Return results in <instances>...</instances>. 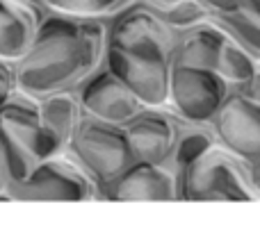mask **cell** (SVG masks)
Masks as SVG:
<instances>
[{
  "label": "cell",
  "mask_w": 260,
  "mask_h": 232,
  "mask_svg": "<svg viewBox=\"0 0 260 232\" xmlns=\"http://www.w3.org/2000/svg\"><path fill=\"white\" fill-rule=\"evenodd\" d=\"M105 46V16L48 12L27 53L14 62L16 89L32 98L76 89L103 64Z\"/></svg>",
  "instance_id": "obj_1"
},
{
  "label": "cell",
  "mask_w": 260,
  "mask_h": 232,
  "mask_svg": "<svg viewBox=\"0 0 260 232\" xmlns=\"http://www.w3.org/2000/svg\"><path fill=\"white\" fill-rule=\"evenodd\" d=\"M59 152L64 148L41 123L37 98L16 89L0 105V164L7 182L25 178L39 162Z\"/></svg>",
  "instance_id": "obj_2"
},
{
  "label": "cell",
  "mask_w": 260,
  "mask_h": 232,
  "mask_svg": "<svg viewBox=\"0 0 260 232\" xmlns=\"http://www.w3.org/2000/svg\"><path fill=\"white\" fill-rule=\"evenodd\" d=\"M178 201L247 203L260 198L249 178L247 162L217 143L178 173Z\"/></svg>",
  "instance_id": "obj_3"
},
{
  "label": "cell",
  "mask_w": 260,
  "mask_h": 232,
  "mask_svg": "<svg viewBox=\"0 0 260 232\" xmlns=\"http://www.w3.org/2000/svg\"><path fill=\"white\" fill-rule=\"evenodd\" d=\"M64 152L85 171L87 178L96 184V191L135 162L123 125L108 123L89 114L82 116Z\"/></svg>",
  "instance_id": "obj_4"
},
{
  "label": "cell",
  "mask_w": 260,
  "mask_h": 232,
  "mask_svg": "<svg viewBox=\"0 0 260 232\" xmlns=\"http://www.w3.org/2000/svg\"><path fill=\"white\" fill-rule=\"evenodd\" d=\"M5 194L18 203H87L96 201V184L67 152H59L39 162L25 178L7 182Z\"/></svg>",
  "instance_id": "obj_5"
},
{
  "label": "cell",
  "mask_w": 260,
  "mask_h": 232,
  "mask_svg": "<svg viewBox=\"0 0 260 232\" xmlns=\"http://www.w3.org/2000/svg\"><path fill=\"white\" fill-rule=\"evenodd\" d=\"M108 44L130 53L171 59L178 32L167 23L160 7L148 0H130L117 12L105 16Z\"/></svg>",
  "instance_id": "obj_6"
},
{
  "label": "cell",
  "mask_w": 260,
  "mask_h": 232,
  "mask_svg": "<svg viewBox=\"0 0 260 232\" xmlns=\"http://www.w3.org/2000/svg\"><path fill=\"white\" fill-rule=\"evenodd\" d=\"M226 94H229V85L215 68L171 64L167 105L183 119L210 123L224 103Z\"/></svg>",
  "instance_id": "obj_7"
},
{
  "label": "cell",
  "mask_w": 260,
  "mask_h": 232,
  "mask_svg": "<svg viewBox=\"0 0 260 232\" xmlns=\"http://www.w3.org/2000/svg\"><path fill=\"white\" fill-rule=\"evenodd\" d=\"M210 125L221 148L247 164L260 160V96L229 89Z\"/></svg>",
  "instance_id": "obj_8"
},
{
  "label": "cell",
  "mask_w": 260,
  "mask_h": 232,
  "mask_svg": "<svg viewBox=\"0 0 260 232\" xmlns=\"http://www.w3.org/2000/svg\"><path fill=\"white\" fill-rule=\"evenodd\" d=\"M103 64L144 105H167L171 59L130 53V50H123L119 46L108 44Z\"/></svg>",
  "instance_id": "obj_9"
},
{
  "label": "cell",
  "mask_w": 260,
  "mask_h": 232,
  "mask_svg": "<svg viewBox=\"0 0 260 232\" xmlns=\"http://www.w3.org/2000/svg\"><path fill=\"white\" fill-rule=\"evenodd\" d=\"M96 201L110 203H167L178 201V175L165 164L135 160L123 173L96 191Z\"/></svg>",
  "instance_id": "obj_10"
},
{
  "label": "cell",
  "mask_w": 260,
  "mask_h": 232,
  "mask_svg": "<svg viewBox=\"0 0 260 232\" xmlns=\"http://www.w3.org/2000/svg\"><path fill=\"white\" fill-rule=\"evenodd\" d=\"M76 96L85 114L117 125H126L144 105L105 64L76 87Z\"/></svg>",
  "instance_id": "obj_11"
},
{
  "label": "cell",
  "mask_w": 260,
  "mask_h": 232,
  "mask_svg": "<svg viewBox=\"0 0 260 232\" xmlns=\"http://www.w3.org/2000/svg\"><path fill=\"white\" fill-rule=\"evenodd\" d=\"M180 116L169 105H142L137 114L123 125L135 160L165 164L178 132Z\"/></svg>",
  "instance_id": "obj_12"
},
{
  "label": "cell",
  "mask_w": 260,
  "mask_h": 232,
  "mask_svg": "<svg viewBox=\"0 0 260 232\" xmlns=\"http://www.w3.org/2000/svg\"><path fill=\"white\" fill-rule=\"evenodd\" d=\"M44 16L46 14L41 9L27 5L25 0H0V59L3 62L14 64L27 53Z\"/></svg>",
  "instance_id": "obj_13"
},
{
  "label": "cell",
  "mask_w": 260,
  "mask_h": 232,
  "mask_svg": "<svg viewBox=\"0 0 260 232\" xmlns=\"http://www.w3.org/2000/svg\"><path fill=\"white\" fill-rule=\"evenodd\" d=\"M226 39H229L226 32L212 18L206 23H199L194 27H187V30H180L176 34L171 64L217 68V62H219V55H221Z\"/></svg>",
  "instance_id": "obj_14"
},
{
  "label": "cell",
  "mask_w": 260,
  "mask_h": 232,
  "mask_svg": "<svg viewBox=\"0 0 260 232\" xmlns=\"http://www.w3.org/2000/svg\"><path fill=\"white\" fill-rule=\"evenodd\" d=\"M37 103H39V114H41L44 128L67 150L73 132H76V128L80 125L82 116H85V109H82L80 100H78L76 89L46 94L41 98H37Z\"/></svg>",
  "instance_id": "obj_15"
},
{
  "label": "cell",
  "mask_w": 260,
  "mask_h": 232,
  "mask_svg": "<svg viewBox=\"0 0 260 232\" xmlns=\"http://www.w3.org/2000/svg\"><path fill=\"white\" fill-rule=\"evenodd\" d=\"M215 146H217V134L210 123L187 121L180 116L178 132H176L174 146H171V152L167 157L165 166L178 175L180 171L187 169L189 164H194L199 157H203Z\"/></svg>",
  "instance_id": "obj_16"
},
{
  "label": "cell",
  "mask_w": 260,
  "mask_h": 232,
  "mask_svg": "<svg viewBox=\"0 0 260 232\" xmlns=\"http://www.w3.org/2000/svg\"><path fill=\"white\" fill-rule=\"evenodd\" d=\"M215 71L224 78L229 89L260 96V59L238 46L233 39H226Z\"/></svg>",
  "instance_id": "obj_17"
},
{
  "label": "cell",
  "mask_w": 260,
  "mask_h": 232,
  "mask_svg": "<svg viewBox=\"0 0 260 232\" xmlns=\"http://www.w3.org/2000/svg\"><path fill=\"white\" fill-rule=\"evenodd\" d=\"M212 21L226 32L229 39L260 59V16L244 7L229 12H212Z\"/></svg>",
  "instance_id": "obj_18"
},
{
  "label": "cell",
  "mask_w": 260,
  "mask_h": 232,
  "mask_svg": "<svg viewBox=\"0 0 260 232\" xmlns=\"http://www.w3.org/2000/svg\"><path fill=\"white\" fill-rule=\"evenodd\" d=\"M162 14H165L167 23H169L176 32L194 27V25H199V23H206V21H210V16H212V12L201 0H180V3L162 9Z\"/></svg>",
  "instance_id": "obj_19"
},
{
  "label": "cell",
  "mask_w": 260,
  "mask_h": 232,
  "mask_svg": "<svg viewBox=\"0 0 260 232\" xmlns=\"http://www.w3.org/2000/svg\"><path fill=\"white\" fill-rule=\"evenodd\" d=\"M130 0H46L50 12L76 14V16H110Z\"/></svg>",
  "instance_id": "obj_20"
},
{
  "label": "cell",
  "mask_w": 260,
  "mask_h": 232,
  "mask_svg": "<svg viewBox=\"0 0 260 232\" xmlns=\"http://www.w3.org/2000/svg\"><path fill=\"white\" fill-rule=\"evenodd\" d=\"M16 91V75H14V64L0 59V105Z\"/></svg>",
  "instance_id": "obj_21"
},
{
  "label": "cell",
  "mask_w": 260,
  "mask_h": 232,
  "mask_svg": "<svg viewBox=\"0 0 260 232\" xmlns=\"http://www.w3.org/2000/svg\"><path fill=\"white\" fill-rule=\"evenodd\" d=\"M210 12H229V9L242 7V0H201Z\"/></svg>",
  "instance_id": "obj_22"
},
{
  "label": "cell",
  "mask_w": 260,
  "mask_h": 232,
  "mask_svg": "<svg viewBox=\"0 0 260 232\" xmlns=\"http://www.w3.org/2000/svg\"><path fill=\"white\" fill-rule=\"evenodd\" d=\"M247 169H249V178H251L253 189H256V194H258V198H260V160L251 162V164H247Z\"/></svg>",
  "instance_id": "obj_23"
},
{
  "label": "cell",
  "mask_w": 260,
  "mask_h": 232,
  "mask_svg": "<svg viewBox=\"0 0 260 232\" xmlns=\"http://www.w3.org/2000/svg\"><path fill=\"white\" fill-rule=\"evenodd\" d=\"M242 7L253 12L256 16H260V0H242Z\"/></svg>",
  "instance_id": "obj_24"
},
{
  "label": "cell",
  "mask_w": 260,
  "mask_h": 232,
  "mask_svg": "<svg viewBox=\"0 0 260 232\" xmlns=\"http://www.w3.org/2000/svg\"><path fill=\"white\" fill-rule=\"evenodd\" d=\"M5 187H7V178H5V169L0 164V201H9L7 194H5Z\"/></svg>",
  "instance_id": "obj_25"
},
{
  "label": "cell",
  "mask_w": 260,
  "mask_h": 232,
  "mask_svg": "<svg viewBox=\"0 0 260 232\" xmlns=\"http://www.w3.org/2000/svg\"><path fill=\"white\" fill-rule=\"evenodd\" d=\"M148 3L155 5V7H160V9H167V7H171V5L180 3V0H148Z\"/></svg>",
  "instance_id": "obj_26"
},
{
  "label": "cell",
  "mask_w": 260,
  "mask_h": 232,
  "mask_svg": "<svg viewBox=\"0 0 260 232\" xmlns=\"http://www.w3.org/2000/svg\"><path fill=\"white\" fill-rule=\"evenodd\" d=\"M25 3H27V5H32V7H37V9H41L44 14H48V12H50V9L46 7V0H25Z\"/></svg>",
  "instance_id": "obj_27"
}]
</instances>
